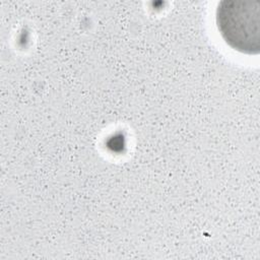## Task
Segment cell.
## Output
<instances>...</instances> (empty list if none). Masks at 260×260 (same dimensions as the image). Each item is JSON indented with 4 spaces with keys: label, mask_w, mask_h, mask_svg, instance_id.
<instances>
[{
    "label": "cell",
    "mask_w": 260,
    "mask_h": 260,
    "mask_svg": "<svg viewBox=\"0 0 260 260\" xmlns=\"http://www.w3.org/2000/svg\"><path fill=\"white\" fill-rule=\"evenodd\" d=\"M215 20L223 41L235 51L247 55L260 52V2L258 0H222Z\"/></svg>",
    "instance_id": "cell-1"
}]
</instances>
